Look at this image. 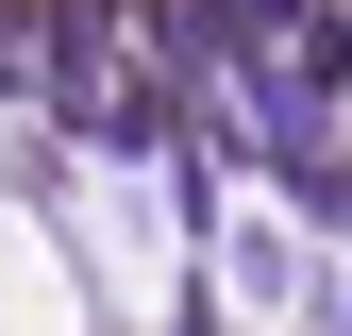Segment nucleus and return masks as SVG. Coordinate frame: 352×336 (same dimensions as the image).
<instances>
[{
  "instance_id": "1",
  "label": "nucleus",
  "mask_w": 352,
  "mask_h": 336,
  "mask_svg": "<svg viewBox=\"0 0 352 336\" xmlns=\"http://www.w3.org/2000/svg\"><path fill=\"white\" fill-rule=\"evenodd\" d=\"M151 51L168 67H218V0H151Z\"/></svg>"
},
{
  "instance_id": "2",
  "label": "nucleus",
  "mask_w": 352,
  "mask_h": 336,
  "mask_svg": "<svg viewBox=\"0 0 352 336\" xmlns=\"http://www.w3.org/2000/svg\"><path fill=\"white\" fill-rule=\"evenodd\" d=\"M235 286H252V303L285 319V303H302V252H285V235H235Z\"/></svg>"
}]
</instances>
